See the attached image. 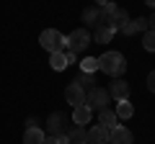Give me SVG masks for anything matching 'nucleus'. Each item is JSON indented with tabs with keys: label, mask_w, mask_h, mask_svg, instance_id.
<instances>
[{
	"label": "nucleus",
	"mask_w": 155,
	"mask_h": 144,
	"mask_svg": "<svg viewBox=\"0 0 155 144\" xmlns=\"http://www.w3.org/2000/svg\"><path fill=\"white\" fill-rule=\"evenodd\" d=\"M116 118H132L134 116V105L129 103V100H119V105H116Z\"/></svg>",
	"instance_id": "f3484780"
},
{
	"label": "nucleus",
	"mask_w": 155,
	"mask_h": 144,
	"mask_svg": "<svg viewBox=\"0 0 155 144\" xmlns=\"http://www.w3.org/2000/svg\"><path fill=\"white\" fill-rule=\"evenodd\" d=\"M72 83H75L78 88H83V90H91V88H93V83H96V77H93V75H88V72H80Z\"/></svg>",
	"instance_id": "6ab92c4d"
},
{
	"label": "nucleus",
	"mask_w": 155,
	"mask_h": 144,
	"mask_svg": "<svg viewBox=\"0 0 155 144\" xmlns=\"http://www.w3.org/2000/svg\"><path fill=\"white\" fill-rule=\"evenodd\" d=\"M47 139V134L41 131L39 126H28L26 134H23V144H41Z\"/></svg>",
	"instance_id": "4468645a"
},
{
	"label": "nucleus",
	"mask_w": 155,
	"mask_h": 144,
	"mask_svg": "<svg viewBox=\"0 0 155 144\" xmlns=\"http://www.w3.org/2000/svg\"><path fill=\"white\" fill-rule=\"evenodd\" d=\"M91 118H93V111H91L88 105H78V108H72V124L75 126H85V124H91Z\"/></svg>",
	"instance_id": "1a4fd4ad"
},
{
	"label": "nucleus",
	"mask_w": 155,
	"mask_h": 144,
	"mask_svg": "<svg viewBox=\"0 0 155 144\" xmlns=\"http://www.w3.org/2000/svg\"><path fill=\"white\" fill-rule=\"evenodd\" d=\"M109 90L106 88H98V85H93L91 90H85V105H88L91 111H104V108H109Z\"/></svg>",
	"instance_id": "7ed1b4c3"
},
{
	"label": "nucleus",
	"mask_w": 155,
	"mask_h": 144,
	"mask_svg": "<svg viewBox=\"0 0 155 144\" xmlns=\"http://www.w3.org/2000/svg\"><path fill=\"white\" fill-rule=\"evenodd\" d=\"M114 33H116L114 28L96 23V26H93V33H91V39H93V44H106V41H111V36H114Z\"/></svg>",
	"instance_id": "9b49d317"
},
{
	"label": "nucleus",
	"mask_w": 155,
	"mask_h": 144,
	"mask_svg": "<svg viewBox=\"0 0 155 144\" xmlns=\"http://www.w3.org/2000/svg\"><path fill=\"white\" fill-rule=\"evenodd\" d=\"M67 142L70 144H88V131H85V126H72L67 129Z\"/></svg>",
	"instance_id": "ddd939ff"
},
{
	"label": "nucleus",
	"mask_w": 155,
	"mask_h": 144,
	"mask_svg": "<svg viewBox=\"0 0 155 144\" xmlns=\"http://www.w3.org/2000/svg\"><path fill=\"white\" fill-rule=\"evenodd\" d=\"M65 100L72 105V108H78V105H83V103H85V90H83V88H78L75 83L67 85V90H65Z\"/></svg>",
	"instance_id": "0eeeda50"
},
{
	"label": "nucleus",
	"mask_w": 155,
	"mask_h": 144,
	"mask_svg": "<svg viewBox=\"0 0 155 144\" xmlns=\"http://www.w3.org/2000/svg\"><path fill=\"white\" fill-rule=\"evenodd\" d=\"M147 23H150V31H155V13H153L150 18H147Z\"/></svg>",
	"instance_id": "393cba45"
},
{
	"label": "nucleus",
	"mask_w": 155,
	"mask_h": 144,
	"mask_svg": "<svg viewBox=\"0 0 155 144\" xmlns=\"http://www.w3.org/2000/svg\"><path fill=\"white\" fill-rule=\"evenodd\" d=\"M116 121H119V118H116V113H114V111H109V108L98 111V124H101L104 129H109V131H111V129H116V126H119Z\"/></svg>",
	"instance_id": "2eb2a0df"
},
{
	"label": "nucleus",
	"mask_w": 155,
	"mask_h": 144,
	"mask_svg": "<svg viewBox=\"0 0 155 144\" xmlns=\"http://www.w3.org/2000/svg\"><path fill=\"white\" fill-rule=\"evenodd\" d=\"M132 142H134V136L127 126H116L109 131V144H132Z\"/></svg>",
	"instance_id": "423d86ee"
},
{
	"label": "nucleus",
	"mask_w": 155,
	"mask_h": 144,
	"mask_svg": "<svg viewBox=\"0 0 155 144\" xmlns=\"http://www.w3.org/2000/svg\"><path fill=\"white\" fill-rule=\"evenodd\" d=\"M145 3H147V5H150V8H155V0H145Z\"/></svg>",
	"instance_id": "bb28decb"
},
{
	"label": "nucleus",
	"mask_w": 155,
	"mask_h": 144,
	"mask_svg": "<svg viewBox=\"0 0 155 144\" xmlns=\"http://www.w3.org/2000/svg\"><path fill=\"white\" fill-rule=\"evenodd\" d=\"M88 144H109V129H104L101 124L88 129Z\"/></svg>",
	"instance_id": "9d476101"
},
{
	"label": "nucleus",
	"mask_w": 155,
	"mask_h": 144,
	"mask_svg": "<svg viewBox=\"0 0 155 144\" xmlns=\"http://www.w3.org/2000/svg\"><path fill=\"white\" fill-rule=\"evenodd\" d=\"M147 28H150L147 18H134V21H127L122 28H119V31H122V33H127V36H132V33H137V31H142V33H145Z\"/></svg>",
	"instance_id": "f8f14e48"
},
{
	"label": "nucleus",
	"mask_w": 155,
	"mask_h": 144,
	"mask_svg": "<svg viewBox=\"0 0 155 144\" xmlns=\"http://www.w3.org/2000/svg\"><path fill=\"white\" fill-rule=\"evenodd\" d=\"M98 70L106 72L109 77H119L127 70V59H124L122 52H106V54L98 57Z\"/></svg>",
	"instance_id": "f257e3e1"
},
{
	"label": "nucleus",
	"mask_w": 155,
	"mask_h": 144,
	"mask_svg": "<svg viewBox=\"0 0 155 144\" xmlns=\"http://www.w3.org/2000/svg\"><path fill=\"white\" fill-rule=\"evenodd\" d=\"M106 3H109V0H96V5H98V8H101V5H106Z\"/></svg>",
	"instance_id": "a878e982"
},
{
	"label": "nucleus",
	"mask_w": 155,
	"mask_h": 144,
	"mask_svg": "<svg viewBox=\"0 0 155 144\" xmlns=\"http://www.w3.org/2000/svg\"><path fill=\"white\" fill-rule=\"evenodd\" d=\"M142 46H145V52H155V31H145L142 33Z\"/></svg>",
	"instance_id": "412c9836"
},
{
	"label": "nucleus",
	"mask_w": 155,
	"mask_h": 144,
	"mask_svg": "<svg viewBox=\"0 0 155 144\" xmlns=\"http://www.w3.org/2000/svg\"><path fill=\"white\" fill-rule=\"evenodd\" d=\"M39 44H41V49H47L49 54H54V52L67 49V36H62L57 28H47V31L39 33Z\"/></svg>",
	"instance_id": "f03ea898"
},
{
	"label": "nucleus",
	"mask_w": 155,
	"mask_h": 144,
	"mask_svg": "<svg viewBox=\"0 0 155 144\" xmlns=\"http://www.w3.org/2000/svg\"><path fill=\"white\" fill-rule=\"evenodd\" d=\"M80 21L85 23V28H93L96 23H98V8H85L83 16H80Z\"/></svg>",
	"instance_id": "a211bd4d"
},
{
	"label": "nucleus",
	"mask_w": 155,
	"mask_h": 144,
	"mask_svg": "<svg viewBox=\"0 0 155 144\" xmlns=\"http://www.w3.org/2000/svg\"><path fill=\"white\" fill-rule=\"evenodd\" d=\"M57 142H60V144H70V142H67V134H60V136H57Z\"/></svg>",
	"instance_id": "b1692460"
},
{
	"label": "nucleus",
	"mask_w": 155,
	"mask_h": 144,
	"mask_svg": "<svg viewBox=\"0 0 155 144\" xmlns=\"http://www.w3.org/2000/svg\"><path fill=\"white\" fill-rule=\"evenodd\" d=\"M109 95L116 100V103H119V100H127L129 98V83H127V80H116V83H111Z\"/></svg>",
	"instance_id": "6e6552de"
},
{
	"label": "nucleus",
	"mask_w": 155,
	"mask_h": 144,
	"mask_svg": "<svg viewBox=\"0 0 155 144\" xmlns=\"http://www.w3.org/2000/svg\"><path fill=\"white\" fill-rule=\"evenodd\" d=\"M96 70H98V57H85V59H80V72L93 75Z\"/></svg>",
	"instance_id": "aec40b11"
},
{
	"label": "nucleus",
	"mask_w": 155,
	"mask_h": 144,
	"mask_svg": "<svg viewBox=\"0 0 155 144\" xmlns=\"http://www.w3.org/2000/svg\"><path fill=\"white\" fill-rule=\"evenodd\" d=\"M65 131H67V116L60 113V111H54L47 118V136H60Z\"/></svg>",
	"instance_id": "39448f33"
},
{
	"label": "nucleus",
	"mask_w": 155,
	"mask_h": 144,
	"mask_svg": "<svg viewBox=\"0 0 155 144\" xmlns=\"http://www.w3.org/2000/svg\"><path fill=\"white\" fill-rule=\"evenodd\" d=\"M41 144H60V142H57V136H47Z\"/></svg>",
	"instance_id": "5701e85b"
},
{
	"label": "nucleus",
	"mask_w": 155,
	"mask_h": 144,
	"mask_svg": "<svg viewBox=\"0 0 155 144\" xmlns=\"http://www.w3.org/2000/svg\"><path fill=\"white\" fill-rule=\"evenodd\" d=\"M147 88H150V93H155V70L147 75Z\"/></svg>",
	"instance_id": "4be33fe9"
},
{
	"label": "nucleus",
	"mask_w": 155,
	"mask_h": 144,
	"mask_svg": "<svg viewBox=\"0 0 155 144\" xmlns=\"http://www.w3.org/2000/svg\"><path fill=\"white\" fill-rule=\"evenodd\" d=\"M88 44H93L88 28H75V31L67 36V49L75 52V54H78V52H85V49H88Z\"/></svg>",
	"instance_id": "20e7f679"
},
{
	"label": "nucleus",
	"mask_w": 155,
	"mask_h": 144,
	"mask_svg": "<svg viewBox=\"0 0 155 144\" xmlns=\"http://www.w3.org/2000/svg\"><path fill=\"white\" fill-rule=\"evenodd\" d=\"M49 64H52V70H57V72H62L65 67H70V59H67V49L54 52V54H52V59H49Z\"/></svg>",
	"instance_id": "dca6fc26"
}]
</instances>
